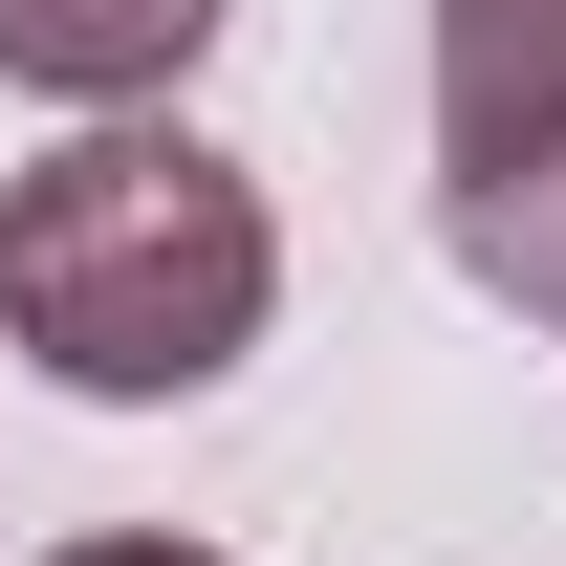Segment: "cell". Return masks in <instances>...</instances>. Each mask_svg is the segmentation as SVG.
I'll use <instances>...</instances> for the list:
<instances>
[{
    "instance_id": "cell-5",
    "label": "cell",
    "mask_w": 566,
    "mask_h": 566,
    "mask_svg": "<svg viewBox=\"0 0 566 566\" xmlns=\"http://www.w3.org/2000/svg\"><path fill=\"white\" fill-rule=\"evenodd\" d=\"M66 566H218V545H153V523H132V545H66Z\"/></svg>"
},
{
    "instance_id": "cell-2",
    "label": "cell",
    "mask_w": 566,
    "mask_h": 566,
    "mask_svg": "<svg viewBox=\"0 0 566 566\" xmlns=\"http://www.w3.org/2000/svg\"><path fill=\"white\" fill-rule=\"evenodd\" d=\"M545 132H566V0H436V153L501 175Z\"/></svg>"
},
{
    "instance_id": "cell-3",
    "label": "cell",
    "mask_w": 566,
    "mask_h": 566,
    "mask_svg": "<svg viewBox=\"0 0 566 566\" xmlns=\"http://www.w3.org/2000/svg\"><path fill=\"white\" fill-rule=\"evenodd\" d=\"M240 22V0H0V87H44V109H132V87H175Z\"/></svg>"
},
{
    "instance_id": "cell-1",
    "label": "cell",
    "mask_w": 566,
    "mask_h": 566,
    "mask_svg": "<svg viewBox=\"0 0 566 566\" xmlns=\"http://www.w3.org/2000/svg\"><path fill=\"white\" fill-rule=\"evenodd\" d=\"M262 305H283V218H262L240 153L109 109L44 175H0V349L66 370V392H109V415L218 392V370L262 349Z\"/></svg>"
},
{
    "instance_id": "cell-4",
    "label": "cell",
    "mask_w": 566,
    "mask_h": 566,
    "mask_svg": "<svg viewBox=\"0 0 566 566\" xmlns=\"http://www.w3.org/2000/svg\"><path fill=\"white\" fill-rule=\"evenodd\" d=\"M458 262H480L523 327H566V132L501 153V175H458Z\"/></svg>"
}]
</instances>
